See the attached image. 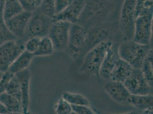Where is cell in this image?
<instances>
[{
  "instance_id": "cell-19",
  "label": "cell",
  "mask_w": 153,
  "mask_h": 114,
  "mask_svg": "<svg viewBox=\"0 0 153 114\" xmlns=\"http://www.w3.org/2000/svg\"><path fill=\"white\" fill-rule=\"evenodd\" d=\"M24 9L19 0H5L3 8V16L5 20L21 13Z\"/></svg>"
},
{
  "instance_id": "cell-6",
  "label": "cell",
  "mask_w": 153,
  "mask_h": 114,
  "mask_svg": "<svg viewBox=\"0 0 153 114\" xmlns=\"http://www.w3.org/2000/svg\"><path fill=\"white\" fill-rule=\"evenodd\" d=\"M88 39V33L85 29L76 23L70 27L67 49L71 58L76 59L79 56Z\"/></svg>"
},
{
  "instance_id": "cell-26",
  "label": "cell",
  "mask_w": 153,
  "mask_h": 114,
  "mask_svg": "<svg viewBox=\"0 0 153 114\" xmlns=\"http://www.w3.org/2000/svg\"><path fill=\"white\" fill-rule=\"evenodd\" d=\"M38 9L43 14L53 19L56 15L55 0H42Z\"/></svg>"
},
{
  "instance_id": "cell-28",
  "label": "cell",
  "mask_w": 153,
  "mask_h": 114,
  "mask_svg": "<svg viewBox=\"0 0 153 114\" xmlns=\"http://www.w3.org/2000/svg\"><path fill=\"white\" fill-rule=\"evenodd\" d=\"M42 0H19L24 10L33 12L39 8Z\"/></svg>"
},
{
  "instance_id": "cell-27",
  "label": "cell",
  "mask_w": 153,
  "mask_h": 114,
  "mask_svg": "<svg viewBox=\"0 0 153 114\" xmlns=\"http://www.w3.org/2000/svg\"><path fill=\"white\" fill-rule=\"evenodd\" d=\"M55 112L57 114H70L73 113L71 105L62 98H60L55 106Z\"/></svg>"
},
{
  "instance_id": "cell-15",
  "label": "cell",
  "mask_w": 153,
  "mask_h": 114,
  "mask_svg": "<svg viewBox=\"0 0 153 114\" xmlns=\"http://www.w3.org/2000/svg\"><path fill=\"white\" fill-rule=\"evenodd\" d=\"M134 68L121 58H120L112 71L110 81L123 83L131 73Z\"/></svg>"
},
{
  "instance_id": "cell-1",
  "label": "cell",
  "mask_w": 153,
  "mask_h": 114,
  "mask_svg": "<svg viewBox=\"0 0 153 114\" xmlns=\"http://www.w3.org/2000/svg\"><path fill=\"white\" fill-rule=\"evenodd\" d=\"M113 42L110 41H101L86 54L80 71L89 76H99V72L103 60Z\"/></svg>"
},
{
  "instance_id": "cell-2",
  "label": "cell",
  "mask_w": 153,
  "mask_h": 114,
  "mask_svg": "<svg viewBox=\"0 0 153 114\" xmlns=\"http://www.w3.org/2000/svg\"><path fill=\"white\" fill-rule=\"evenodd\" d=\"M151 47L149 44H142L131 40H125L118 46L120 57L134 69H140Z\"/></svg>"
},
{
  "instance_id": "cell-7",
  "label": "cell",
  "mask_w": 153,
  "mask_h": 114,
  "mask_svg": "<svg viewBox=\"0 0 153 114\" xmlns=\"http://www.w3.org/2000/svg\"><path fill=\"white\" fill-rule=\"evenodd\" d=\"M123 83L131 95L153 94V86L149 83L140 69H134Z\"/></svg>"
},
{
  "instance_id": "cell-34",
  "label": "cell",
  "mask_w": 153,
  "mask_h": 114,
  "mask_svg": "<svg viewBox=\"0 0 153 114\" xmlns=\"http://www.w3.org/2000/svg\"><path fill=\"white\" fill-rule=\"evenodd\" d=\"M5 0H0V10H3Z\"/></svg>"
},
{
  "instance_id": "cell-4",
  "label": "cell",
  "mask_w": 153,
  "mask_h": 114,
  "mask_svg": "<svg viewBox=\"0 0 153 114\" xmlns=\"http://www.w3.org/2000/svg\"><path fill=\"white\" fill-rule=\"evenodd\" d=\"M71 23L62 20H54L48 36L51 39L54 50L61 51L67 49Z\"/></svg>"
},
{
  "instance_id": "cell-31",
  "label": "cell",
  "mask_w": 153,
  "mask_h": 114,
  "mask_svg": "<svg viewBox=\"0 0 153 114\" xmlns=\"http://www.w3.org/2000/svg\"><path fill=\"white\" fill-rule=\"evenodd\" d=\"M72 111L76 114H93V110L89 106L85 105H71Z\"/></svg>"
},
{
  "instance_id": "cell-9",
  "label": "cell",
  "mask_w": 153,
  "mask_h": 114,
  "mask_svg": "<svg viewBox=\"0 0 153 114\" xmlns=\"http://www.w3.org/2000/svg\"><path fill=\"white\" fill-rule=\"evenodd\" d=\"M153 24V14L137 17L135 21L134 36V42L142 44H149Z\"/></svg>"
},
{
  "instance_id": "cell-21",
  "label": "cell",
  "mask_w": 153,
  "mask_h": 114,
  "mask_svg": "<svg viewBox=\"0 0 153 114\" xmlns=\"http://www.w3.org/2000/svg\"><path fill=\"white\" fill-rule=\"evenodd\" d=\"M149 83L153 86V50L151 49L140 68Z\"/></svg>"
},
{
  "instance_id": "cell-29",
  "label": "cell",
  "mask_w": 153,
  "mask_h": 114,
  "mask_svg": "<svg viewBox=\"0 0 153 114\" xmlns=\"http://www.w3.org/2000/svg\"><path fill=\"white\" fill-rule=\"evenodd\" d=\"M41 39V38L37 37H31V38L27 39L24 42L25 50L34 54V53L38 49Z\"/></svg>"
},
{
  "instance_id": "cell-30",
  "label": "cell",
  "mask_w": 153,
  "mask_h": 114,
  "mask_svg": "<svg viewBox=\"0 0 153 114\" xmlns=\"http://www.w3.org/2000/svg\"><path fill=\"white\" fill-rule=\"evenodd\" d=\"M13 76L14 74L10 73L9 71H7L4 73L0 79V94L6 92L8 84Z\"/></svg>"
},
{
  "instance_id": "cell-14",
  "label": "cell",
  "mask_w": 153,
  "mask_h": 114,
  "mask_svg": "<svg viewBox=\"0 0 153 114\" xmlns=\"http://www.w3.org/2000/svg\"><path fill=\"white\" fill-rule=\"evenodd\" d=\"M120 58L118 47H115L113 44L111 47L107 51L103 60L99 72V76L106 80L110 81V74L114 67L117 60Z\"/></svg>"
},
{
  "instance_id": "cell-5",
  "label": "cell",
  "mask_w": 153,
  "mask_h": 114,
  "mask_svg": "<svg viewBox=\"0 0 153 114\" xmlns=\"http://www.w3.org/2000/svg\"><path fill=\"white\" fill-rule=\"evenodd\" d=\"M24 42L21 39L7 41L0 45V71L5 73L24 51Z\"/></svg>"
},
{
  "instance_id": "cell-16",
  "label": "cell",
  "mask_w": 153,
  "mask_h": 114,
  "mask_svg": "<svg viewBox=\"0 0 153 114\" xmlns=\"http://www.w3.org/2000/svg\"><path fill=\"white\" fill-rule=\"evenodd\" d=\"M34 57L33 54L27 51H22L10 65L7 71L14 75L20 71L28 69Z\"/></svg>"
},
{
  "instance_id": "cell-12",
  "label": "cell",
  "mask_w": 153,
  "mask_h": 114,
  "mask_svg": "<svg viewBox=\"0 0 153 114\" xmlns=\"http://www.w3.org/2000/svg\"><path fill=\"white\" fill-rule=\"evenodd\" d=\"M86 0H73L70 5L62 12L56 14L54 20H62L71 24L76 23L86 7Z\"/></svg>"
},
{
  "instance_id": "cell-35",
  "label": "cell",
  "mask_w": 153,
  "mask_h": 114,
  "mask_svg": "<svg viewBox=\"0 0 153 114\" xmlns=\"http://www.w3.org/2000/svg\"><path fill=\"white\" fill-rule=\"evenodd\" d=\"M4 73H2V72L0 71V79H1V78H2V76L3 74H4Z\"/></svg>"
},
{
  "instance_id": "cell-18",
  "label": "cell",
  "mask_w": 153,
  "mask_h": 114,
  "mask_svg": "<svg viewBox=\"0 0 153 114\" xmlns=\"http://www.w3.org/2000/svg\"><path fill=\"white\" fill-rule=\"evenodd\" d=\"M153 94L131 95L130 99V104L143 111L153 107Z\"/></svg>"
},
{
  "instance_id": "cell-8",
  "label": "cell",
  "mask_w": 153,
  "mask_h": 114,
  "mask_svg": "<svg viewBox=\"0 0 153 114\" xmlns=\"http://www.w3.org/2000/svg\"><path fill=\"white\" fill-rule=\"evenodd\" d=\"M136 0H124L120 16V26L125 40L133 38L135 26Z\"/></svg>"
},
{
  "instance_id": "cell-3",
  "label": "cell",
  "mask_w": 153,
  "mask_h": 114,
  "mask_svg": "<svg viewBox=\"0 0 153 114\" xmlns=\"http://www.w3.org/2000/svg\"><path fill=\"white\" fill-rule=\"evenodd\" d=\"M53 19L42 13L39 9L33 12L29 20L23 41L31 37L42 38L48 36Z\"/></svg>"
},
{
  "instance_id": "cell-24",
  "label": "cell",
  "mask_w": 153,
  "mask_h": 114,
  "mask_svg": "<svg viewBox=\"0 0 153 114\" xmlns=\"http://www.w3.org/2000/svg\"><path fill=\"white\" fill-rule=\"evenodd\" d=\"M18 39L16 38L7 27L3 16V10H0V45L7 41Z\"/></svg>"
},
{
  "instance_id": "cell-20",
  "label": "cell",
  "mask_w": 153,
  "mask_h": 114,
  "mask_svg": "<svg viewBox=\"0 0 153 114\" xmlns=\"http://www.w3.org/2000/svg\"><path fill=\"white\" fill-rule=\"evenodd\" d=\"M54 47L51 39L48 36H45L41 39L38 49L34 53V56L45 57L51 56L54 51Z\"/></svg>"
},
{
  "instance_id": "cell-33",
  "label": "cell",
  "mask_w": 153,
  "mask_h": 114,
  "mask_svg": "<svg viewBox=\"0 0 153 114\" xmlns=\"http://www.w3.org/2000/svg\"><path fill=\"white\" fill-rule=\"evenodd\" d=\"M0 114H10L9 111L0 103Z\"/></svg>"
},
{
  "instance_id": "cell-22",
  "label": "cell",
  "mask_w": 153,
  "mask_h": 114,
  "mask_svg": "<svg viewBox=\"0 0 153 114\" xmlns=\"http://www.w3.org/2000/svg\"><path fill=\"white\" fill-rule=\"evenodd\" d=\"M153 0H136L135 7V16H146L153 14Z\"/></svg>"
},
{
  "instance_id": "cell-23",
  "label": "cell",
  "mask_w": 153,
  "mask_h": 114,
  "mask_svg": "<svg viewBox=\"0 0 153 114\" xmlns=\"http://www.w3.org/2000/svg\"><path fill=\"white\" fill-rule=\"evenodd\" d=\"M62 98L69 103L71 105H90L89 101L88 99L81 94L64 92Z\"/></svg>"
},
{
  "instance_id": "cell-13",
  "label": "cell",
  "mask_w": 153,
  "mask_h": 114,
  "mask_svg": "<svg viewBox=\"0 0 153 114\" xmlns=\"http://www.w3.org/2000/svg\"><path fill=\"white\" fill-rule=\"evenodd\" d=\"M19 79L21 92V105L22 113H29L30 107V86L31 81V74L29 70L20 71L14 74Z\"/></svg>"
},
{
  "instance_id": "cell-32",
  "label": "cell",
  "mask_w": 153,
  "mask_h": 114,
  "mask_svg": "<svg viewBox=\"0 0 153 114\" xmlns=\"http://www.w3.org/2000/svg\"><path fill=\"white\" fill-rule=\"evenodd\" d=\"M73 0H55L56 14L62 12L68 7Z\"/></svg>"
},
{
  "instance_id": "cell-11",
  "label": "cell",
  "mask_w": 153,
  "mask_h": 114,
  "mask_svg": "<svg viewBox=\"0 0 153 114\" xmlns=\"http://www.w3.org/2000/svg\"><path fill=\"white\" fill-rule=\"evenodd\" d=\"M108 95L116 103L120 104H130L131 94L123 83L109 81L104 86Z\"/></svg>"
},
{
  "instance_id": "cell-17",
  "label": "cell",
  "mask_w": 153,
  "mask_h": 114,
  "mask_svg": "<svg viewBox=\"0 0 153 114\" xmlns=\"http://www.w3.org/2000/svg\"><path fill=\"white\" fill-rule=\"evenodd\" d=\"M0 103L7 108L10 114L22 113L21 102L7 92L0 94Z\"/></svg>"
},
{
  "instance_id": "cell-25",
  "label": "cell",
  "mask_w": 153,
  "mask_h": 114,
  "mask_svg": "<svg viewBox=\"0 0 153 114\" xmlns=\"http://www.w3.org/2000/svg\"><path fill=\"white\" fill-rule=\"evenodd\" d=\"M6 92L10 95L18 99L21 102V92L19 81L16 75H14L7 87Z\"/></svg>"
},
{
  "instance_id": "cell-10",
  "label": "cell",
  "mask_w": 153,
  "mask_h": 114,
  "mask_svg": "<svg viewBox=\"0 0 153 114\" xmlns=\"http://www.w3.org/2000/svg\"><path fill=\"white\" fill-rule=\"evenodd\" d=\"M32 14V12L24 10L13 17L5 20L8 29L17 39L23 41L27 25Z\"/></svg>"
}]
</instances>
